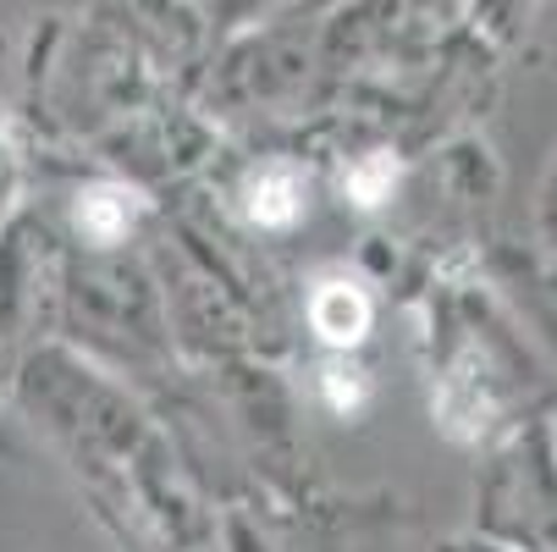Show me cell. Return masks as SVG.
Returning <instances> with one entry per match:
<instances>
[{"label":"cell","instance_id":"6da1fadb","mask_svg":"<svg viewBox=\"0 0 557 552\" xmlns=\"http://www.w3.org/2000/svg\"><path fill=\"white\" fill-rule=\"evenodd\" d=\"M314 321H321V332L332 338V343H354V338H364V321H370V309H364V298L359 293H348V287H326L321 298H314Z\"/></svg>","mask_w":557,"mask_h":552},{"label":"cell","instance_id":"7a4b0ae2","mask_svg":"<svg viewBox=\"0 0 557 552\" xmlns=\"http://www.w3.org/2000/svg\"><path fill=\"white\" fill-rule=\"evenodd\" d=\"M298 183L287 177V172H265V177H255L249 183V210L260 216V221H287L298 205Z\"/></svg>","mask_w":557,"mask_h":552},{"label":"cell","instance_id":"3957f363","mask_svg":"<svg viewBox=\"0 0 557 552\" xmlns=\"http://www.w3.org/2000/svg\"><path fill=\"white\" fill-rule=\"evenodd\" d=\"M77 221H84L89 232H100V238H111V232L127 221V205H122V194H95V199H84Z\"/></svg>","mask_w":557,"mask_h":552}]
</instances>
